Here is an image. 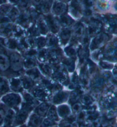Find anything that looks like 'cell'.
Listing matches in <instances>:
<instances>
[{"instance_id": "6da1fadb", "label": "cell", "mask_w": 117, "mask_h": 127, "mask_svg": "<svg viewBox=\"0 0 117 127\" xmlns=\"http://www.w3.org/2000/svg\"><path fill=\"white\" fill-rule=\"evenodd\" d=\"M8 90L6 81L3 78L0 77V94H3Z\"/></svg>"}, {"instance_id": "7a4b0ae2", "label": "cell", "mask_w": 117, "mask_h": 127, "mask_svg": "<svg viewBox=\"0 0 117 127\" xmlns=\"http://www.w3.org/2000/svg\"><path fill=\"white\" fill-rule=\"evenodd\" d=\"M6 65L7 61L6 57L2 55H0V68H5V67L6 66Z\"/></svg>"}, {"instance_id": "3957f363", "label": "cell", "mask_w": 117, "mask_h": 127, "mask_svg": "<svg viewBox=\"0 0 117 127\" xmlns=\"http://www.w3.org/2000/svg\"><path fill=\"white\" fill-rule=\"evenodd\" d=\"M5 114V112L3 109L0 108V125L2 124V123L3 122V120H4Z\"/></svg>"}, {"instance_id": "277c9868", "label": "cell", "mask_w": 117, "mask_h": 127, "mask_svg": "<svg viewBox=\"0 0 117 127\" xmlns=\"http://www.w3.org/2000/svg\"><path fill=\"white\" fill-rule=\"evenodd\" d=\"M5 1H6V0H0V4H1V3L5 2Z\"/></svg>"}, {"instance_id": "5b68a950", "label": "cell", "mask_w": 117, "mask_h": 127, "mask_svg": "<svg viewBox=\"0 0 117 127\" xmlns=\"http://www.w3.org/2000/svg\"></svg>"}, {"instance_id": "8992f818", "label": "cell", "mask_w": 117, "mask_h": 127, "mask_svg": "<svg viewBox=\"0 0 117 127\" xmlns=\"http://www.w3.org/2000/svg\"><path fill=\"white\" fill-rule=\"evenodd\" d=\"M66 1H67V0H66Z\"/></svg>"}]
</instances>
